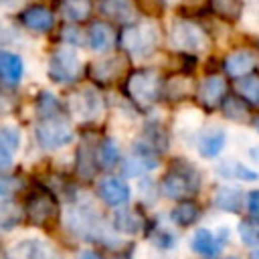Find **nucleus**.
<instances>
[{"mask_svg": "<svg viewBox=\"0 0 259 259\" xmlns=\"http://www.w3.org/2000/svg\"><path fill=\"white\" fill-rule=\"evenodd\" d=\"M158 28L152 22H140V24H125L119 34V45L123 51H127L134 57H148L154 53L158 45Z\"/></svg>", "mask_w": 259, "mask_h": 259, "instance_id": "nucleus-4", "label": "nucleus"}, {"mask_svg": "<svg viewBox=\"0 0 259 259\" xmlns=\"http://www.w3.org/2000/svg\"><path fill=\"white\" fill-rule=\"evenodd\" d=\"M36 142L45 150H59L73 140V127L67 117H63L59 111L42 113L36 123Z\"/></svg>", "mask_w": 259, "mask_h": 259, "instance_id": "nucleus-2", "label": "nucleus"}, {"mask_svg": "<svg viewBox=\"0 0 259 259\" xmlns=\"http://www.w3.org/2000/svg\"><path fill=\"white\" fill-rule=\"evenodd\" d=\"M190 247L194 253H198L200 257H206V259H214L223 249L221 239H217L208 229H196L190 239Z\"/></svg>", "mask_w": 259, "mask_h": 259, "instance_id": "nucleus-13", "label": "nucleus"}, {"mask_svg": "<svg viewBox=\"0 0 259 259\" xmlns=\"http://www.w3.org/2000/svg\"><path fill=\"white\" fill-rule=\"evenodd\" d=\"M20 210L14 202H6L0 204V229H12L18 221H20Z\"/></svg>", "mask_w": 259, "mask_h": 259, "instance_id": "nucleus-33", "label": "nucleus"}, {"mask_svg": "<svg viewBox=\"0 0 259 259\" xmlns=\"http://www.w3.org/2000/svg\"><path fill=\"white\" fill-rule=\"evenodd\" d=\"M168 95L174 99L188 95V79L186 77H174L168 81Z\"/></svg>", "mask_w": 259, "mask_h": 259, "instance_id": "nucleus-34", "label": "nucleus"}, {"mask_svg": "<svg viewBox=\"0 0 259 259\" xmlns=\"http://www.w3.org/2000/svg\"><path fill=\"white\" fill-rule=\"evenodd\" d=\"M237 93L247 101V103H253L257 105L259 103V75H243L239 77L237 85H235Z\"/></svg>", "mask_w": 259, "mask_h": 259, "instance_id": "nucleus-29", "label": "nucleus"}, {"mask_svg": "<svg viewBox=\"0 0 259 259\" xmlns=\"http://www.w3.org/2000/svg\"><path fill=\"white\" fill-rule=\"evenodd\" d=\"M20 146V132L14 125H6L0 130V172L10 168L12 156Z\"/></svg>", "mask_w": 259, "mask_h": 259, "instance_id": "nucleus-16", "label": "nucleus"}, {"mask_svg": "<svg viewBox=\"0 0 259 259\" xmlns=\"http://www.w3.org/2000/svg\"><path fill=\"white\" fill-rule=\"evenodd\" d=\"M121 69H123V61L119 57H107V59H101V61L91 63L89 73L99 83H111L121 73Z\"/></svg>", "mask_w": 259, "mask_h": 259, "instance_id": "nucleus-20", "label": "nucleus"}, {"mask_svg": "<svg viewBox=\"0 0 259 259\" xmlns=\"http://www.w3.org/2000/svg\"><path fill=\"white\" fill-rule=\"evenodd\" d=\"M251 259H259V251H255V253L251 255Z\"/></svg>", "mask_w": 259, "mask_h": 259, "instance_id": "nucleus-41", "label": "nucleus"}, {"mask_svg": "<svg viewBox=\"0 0 259 259\" xmlns=\"http://www.w3.org/2000/svg\"><path fill=\"white\" fill-rule=\"evenodd\" d=\"M119 259H127V257H119Z\"/></svg>", "mask_w": 259, "mask_h": 259, "instance_id": "nucleus-43", "label": "nucleus"}, {"mask_svg": "<svg viewBox=\"0 0 259 259\" xmlns=\"http://www.w3.org/2000/svg\"><path fill=\"white\" fill-rule=\"evenodd\" d=\"M20 20L26 28L34 32H47L53 28V12L47 6H28L20 14Z\"/></svg>", "mask_w": 259, "mask_h": 259, "instance_id": "nucleus-14", "label": "nucleus"}, {"mask_svg": "<svg viewBox=\"0 0 259 259\" xmlns=\"http://www.w3.org/2000/svg\"><path fill=\"white\" fill-rule=\"evenodd\" d=\"M77 259H103V255H99L97 251H91V249H85L77 255Z\"/></svg>", "mask_w": 259, "mask_h": 259, "instance_id": "nucleus-40", "label": "nucleus"}, {"mask_svg": "<svg viewBox=\"0 0 259 259\" xmlns=\"http://www.w3.org/2000/svg\"><path fill=\"white\" fill-rule=\"evenodd\" d=\"M24 214L32 225L49 229L59 219V202L53 196V192L45 188H36L26 196Z\"/></svg>", "mask_w": 259, "mask_h": 259, "instance_id": "nucleus-5", "label": "nucleus"}, {"mask_svg": "<svg viewBox=\"0 0 259 259\" xmlns=\"http://www.w3.org/2000/svg\"><path fill=\"white\" fill-rule=\"evenodd\" d=\"M158 166L156 162V152L136 144V148L132 150V154L121 160V168H123V174L125 176H140V174H146L150 170H154Z\"/></svg>", "mask_w": 259, "mask_h": 259, "instance_id": "nucleus-11", "label": "nucleus"}, {"mask_svg": "<svg viewBox=\"0 0 259 259\" xmlns=\"http://www.w3.org/2000/svg\"><path fill=\"white\" fill-rule=\"evenodd\" d=\"M225 95H227V83H225V79L219 77V75L206 77V79L200 83V87H198V103H200L202 107H206V109L219 107V105L223 103Z\"/></svg>", "mask_w": 259, "mask_h": 259, "instance_id": "nucleus-12", "label": "nucleus"}, {"mask_svg": "<svg viewBox=\"0 0 259 259\" xmlns=\"http://www.w3.org/2000/svg\"><path fill=\"white\" fill-rule=\"evenodd\" d=\"M170 40L176 49L180 51H200L204 49L206 45V36L204 32L196 26V24H190V22H176L174 28H172V34H170Z\"/></svg>", "mask_w": 259, "mask_h": 259, "instance_id": "nucleus-8", "label": "nucleus"}, {"mask_svg": "<svg viewBox=\"0 0 259 259\" xmlns=\"http://www.w3.org/2000/svg\"><path fill=\"white\" fill-rule=\"evenodd\" d=\"M257 132H259V119H257Z\"/></svg>", "mask_w": 259, "mask_h": 259, "instance_id": "nucleus-42", "label": "nucleus"}, {"mask_svg": "<svg viewBox=\"0 0 259 259\" xmlns=\"http://www.w3.org/2000/svg\"><path fill=\"white\" fill-rule=\"evenodd\" d=\"M138 8L146 14H160L164 8V0H136Z\"/></svg>", "mask_w": 259, "mask_h": 259, "instance_id": "nucleus-36", "label": "nucleus"}, {"mask_svg": "<svg viewBox=\"0 0 259 259\" xmlns=\"http://www.w3.org/2000/svg\"><path fill=\"white\" fill-rule=\"evenodd\" d=\"M154 243L162 249H170V247H174V237L168 231H160L158 235H154Z\"/></svg>", "mask_w": 259, "mask_h": 259, "instance_id": "nucleus-38", "label": "nucleus"}, {"mask_svg": "<svg viewBox=\"0 0 259 259\" xmlns=\"http://www.w3.org/2000/svg\"><path fill=\"white\" fill-rule=\"evenodd\" d=\"M69 227L71 231H75L79 237L87 239V241H95V243H103V245H115L117 239L115 235L107 229L105 221L89 206H75L69 210L67 214Z\"/></svg>", "mask_w": 259, "mask_h": 259, "instance_id": "nucleus-1", "label": "nucleus"}, {"mask_svg": "<svg viewBox=\"0 0 259 259\" xmlns=\"http://www.w3.org/2000/svg\"><path fill=\"white\" fill-rule=\"evenodd\" d=\"M61 12L71 22H83L91 12V0H63Z\"/></svg>", "mask_w": 259, "mask_h": 259, "instance_id": "nucleus-27", "label": "nucleus"}, {"mask_svg": "<svg viewBox=\"0 0 259 259\" xmlns=\"http://www.w3.org/2000/svg\"><path fill=\"white\" fill-rule=\"evenodd\" d=\"M81 73V61L73 49H57L49 61V77L55 83H73Z\"/></svg>", "mask_w": 259, "mask_h": 259, "instance_id": "nucleus-7", "label": "nucleus"}, {"mask_svg": "<svg viewBox=\"0 0 259 259\" xmlns=\"http://www.w3.org/2000/svg\"><path fill=\"white\" fill-rule=\"evenodd\" d=\"M253 67H255V55L251 51H247V49L235 51L225 59V71L231 77H237V79L247 75V73H251Z\"/></svg>", "mask_w": 259, "mask_h": 259, "instance_id": "nucleus-18", "label": "nucleus"}, {"mask_svg": "<svg viewBox=\"0 0 259 259\" xmlns=\"http://www.w3.org/2000/svg\"><path fill=\"white\" fill-rule=\"evenodd\" d=\"M214 204L225 212H239L243 206V192L237 186H219L214 192Z\"/></svg>", "mask_w": 259, "mask_h": 259, "instance_id": "nucleus-22", "label": "nucleus"}, {"mask_svg": "<svg viewBox=\"0 0 259 259\" xmlns=\"http://www.w3.org/2000/svg\"><path fill=\"white\" fill-rule=\"evenodd\" d=\"M95 160H97L99 166H103V168H115V166L119 164V160H121L117 144H115L111 138H105V140L99 144V150H97V154H95Z\"/></svg>", "mask_w": 259, "mask_h": 259, "instance_id": "nucleus-28", "label": "nucleus"}, {"mask_svg": "<svg viewBox=\"0 0 259 259\" xmlns=\"http://www.w3.org/2000/svg\"><path fill=\"white\" fill-rule=\"evenodd\" d=\"M227 134L221 127H208L198 136V154L204 158H214L223 152Z\"/></svg>", "mask_w": 259, "mask_h": 259, "instance_id": "nucleus-15", "label": "nucleus"}, {"mask_svg": "<svg viewBox=\"0 0 259 259\" xmlns=\"http://www.w3.org/2000/svg\"><path fill=\"white\" fill-rule=\"evenodd\" d=\"M99 10L101 14L117 22H130L134 18V8L130 0H101Z\"/></svg>", "mask_w": 259, "mask_h": 259, "instance_id": "nucleus-25", "label": "nucleus"}, {"mask_svg": "<svg viewBox=\"0 0 259 259\" xmlns=\"http://www.w3.org/2000/svg\"><path fill=\"white\" fill-rule=\"evenodd\" d=\"M71 107L77 117L89 119V117L97 115V111H99V97L91 89H81L79 93H75L71 97Z\"/></svg>", "mask_w": 259, "mask_h": 259, "instance_id": "nucleus-19", "label": "nucleus"}, {"mask_svg": "<svg viewBox=\"0 0 259 259\" xmlns=\"http://www.w3.org/2000/svg\"><path fill=\"white\" fill-rule=\"evenodd\" d=\"M63 38H65L67 42L81 45V34H79V30H77V28H73V26H67V28L63 30Z\"/></svg>", "mask_w": 259, "mask_h": 259, "instance_id": "nucleus-39", "label": "nucleus"}, {"mask_svg": "<svg viewBox=\"0 0 259 259\" xmlns=\"http://www.w3.org/2000/svg\"><path fill=\"white\" fill-rule=\"evenodd\" d=\"M247 210L251 217L259 219V190H251L247 196Z\"/></svg>", "mask_w": 259, "mask_h": 259, "instance_id": "nucleus-37", "label": "nucleus"}, {"mask_svg": "<svg viewBox=\"0 0 259 259\" xmlns=\"http://www.w3.org/2000/svg\"><path fill=\"white\" fill-rule=\"evenodd\" d=\"M239 237L247 247H259V219H243L239 223Z\"/></svg>", "mask_w": 259, "mask_h": 259, "instance_id": "nucleus-31", "label": "nucleus"}, {"mask_svg": "<svg viewBox=\"0 0 259 259\" xmlns=\"http://www.w3.org/2000/svg\"><path fill=\"white\" fill-rule=\"evenodd\" d=\"M99 198L109 206H123L130 202V186L125 180L115 176H105L97 182Z\"/></svg>", "mask_w": 259, "mask_h": 259, "instance_id": "nucleus-9", "label": "nucleus"}, {"mask_svg": "<svg viewBox=\"0 0 259 259\" xmlns=\"http://www.w3.org/2000/svg\"><path fill=\"white\" fill-rule=\"evenodd\" d=\"M22 182L16 176H0V196H12L20 190Z\"/></svg>", "mask_w": 259, "mask_h": 259, "instance_id": "nucleus-35", "label": "nucleus"}, {"mask_svg": "<svg viewBox=\"0 0 259 259\" xmlns=\"http://www.w3.org/2000/svg\"><path fill=\"white\" fill-rule=\"evenodd\" d=\"M8 259H63L49 243L40 239H26L8 251Z\"/></svg>", "mask_w": 259, "mask_h": 259, "instance_id": "nucleus-10", "label": "nucleus"}, {"mask_svg": "<svg viewBox=\"0 0 259 259\" xmlns=\"http://www.w3.org/2000/svg\"><path fill=\"white\" fill-rule=\"evenodd\" d=\"M200 186V176L190 164H174L162 178V194L172 200H184L192 196Z\"/></svg>", "mask_w": 259, "mask_h": 259, "instance_id": "nucleus-3", "label": "nucleus"}, {"mask_svg": "<svg viewBox=\"0 0 259 259\" xmlns=\"http://www.w3.org/2000/svg\"><path fill=\"white\" fill-rule=\"evenodd\" d=\"M198 217H200L198 204L192 202V200H186V198H184L180 204H176V206L172 208V212H170L172 223L178 225V227H190L192 223L198 221Z\"/></svg>", "mask_w": 259, "mask_h": 259, "instance_id": "nucleus-26", "label": "nucleus"}, {"mask_svg": "<svg viewBox=\"0 0 259 259\" xmlns=\"http://www.w3.org/2000/svg\"><path fill=\"white\" fill-rule=\"evenodd\" d=\"M217 174L227 178V180H241V182H255L259 180V172L251 170L243 162L237 160H225L217 166Z\"/></svg>", "mask_w": 259, "mask_h": 259, "instance_id": "nucleus-21", "label": "nucleus"}, {"mask_svg": "<svg viewBox=\"0 0 259 259\" xmlns=\"http://www.w3.org/2000/svg\"><path fill=\"white\" fill-rule=\"evenodd\" d=\"M115 34L109 24L105 22H93L89 26V45L93 51H109L113 47Z\"/></svg>", "mask_w": 259, "mask_h": 259, "instance_id": "nucleus-24", "label": "nucleus"}, {"mask_svg": "<svg viewBox=\"0 0 259 259\" xmlns=\"http://www.w3.org/2000/svg\"><path fill=\"white\" fill-rule=\"evenodd\" d=\"M210 8L223 20H237L243 10V2L241 0H210Z\"/></svg>", "mask_w": 259, "mask_h": 259, "instance_id": "nucleus-30", "label": "nucleus"}, {"mask_svg": "<svg viewBox=\"0 0 259 259\" xmlns=\"http://www.w3.org/2000/svg\"><path fill=\"white\" fill-rule=\"evenodd\" d=\"M160 77L154 73V71H136L127 77V83H125V91L127 95L134 99L136 105L140 107H150L158 101L160 97Z\"/></svg>", "mask_w": 259, "mask_h": 259, "instance_id": "nucleus-6", "label": "nucleus"}, {"mask_svg": "<svg viewBox=\"0 0 259 259\" xmlns=\"http://www.w3.org/2000/svg\"><path fill=\"white\" fill-rule=\"evenodd\" d=\"M22 59L16 53L10 51H0V79L6 85H18V81L22 79Z\"/></svg>", "mask_w": 259, "mask_h": 259, "instance_id": "nucleus-17", "label": "nucleus"}, {"mask_svg": "<svg viewBox=\"0 0 259 259\" xmlns=\"http://www.w3.org/2000/svg\"><path fill=\"white\" fill-rule=\"evenodd\" d=\"M223 111L229 119H235V121H247L249 119V109L239 97L223 99Z\"/></svg>", "mask_w": 259, "mask_h": 259, "instance_id": "nucleus-32", "label": "nucleus"}, {"mask_svg": "<svg viewBox=\"0 0 259 259\" xmlns=\"http://www.w3.org/2000/svg\"><path fill=\"white\" fill-rule=\"evenodd\" d=\"M146 221L144 217L138 212V210H132V208H123V210H117L115 217H113V227L119 231V233H125V235H136L144 229Z\"/></svg>", "mask_w": 259, "mask_h": 259, "instance_id": "nucleus-23", "label": "nucleus"}]
</instances>
